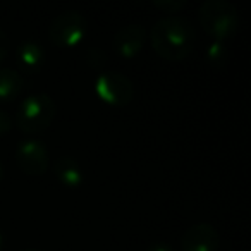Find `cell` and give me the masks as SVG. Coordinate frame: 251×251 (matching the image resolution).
<instances>
[{
	"instance_id": "1",
	"label": "cell",
	"mask_w": 251,
	"mask_h": 251,
	"mask_svg": "<svg viewBox=\"0 0 251 251\" xmlns=\"http://www.w3.org/2000/svg\"><path fill=\"white\" fill-rule=\"evenodd\" d=\"M150 43L162 59L177 62L186 59L195 49V26L184 16H164L151 26Z\"/></svg>"
},
{
	"instance_id": "2",
	"label": "cell",
	"mask_w": 251,
	"mask_h": 251,
	"mask_svg": "<svg viewBox=\"0 0 251 251\" xmlns=\"http://www.w3.org/2000/svg\"><path fill=\"white\" fill-rule=\"evenodd\" d=\"M200 26L217 42H226L237 31L239 12L227 0H205L198 9Z\"/></svg>"
},
{
	"instance_id": "3",
	"label": "cell",
	"mask_w": 251,
	"mask_h": 251,
	"mask_svg": "<svg viewBox=\"0 0 251 251\" xmlns=\"http://www.w3.org/2000/svg\"><path fill=\"white\" fill-rule=\"evenodd\" d=\"M57 114L53 98L47 93H31L21 100L16 112V124L25 134H38L49 129Z\"/></svg>"
},
{
	"instance_id": "4",
	"label": "cell",
	"mask_w": 251,
	"mask_h": 251,
	"mask_svg": "<svg viewBox=\"0 0 251 251\" xmlns=\"http://www.w3.org/2000/svg\"><path fill=\"white\" fill-rule=\"evenodd\" d=\"M98 98L114 107H124L134 98V84L129 77L117 71H103L95 79Z\"/></svg>"
},
{
	"instance_id": "5",
	"label": "cell",
	"mask_w": 251,
	"mask_h": 251,
	"mask_svg": "<svg viewBox=\"0 0 251 251\" xmlns=\"http://www.w3.org/2000/svg\"><path fill=\"white\" fill-rule=\"evenodd\" d=\"M88 21L77 11H64L52 19L49 26V38L59 47H74L84 38Z\"/></svg>"
},
{
	"instance_id": "6",
	"label": "cell",
	"mask_w": 251,
	"mask_h": 251,
	"mask_svg": "<svg viewBox=\"0 0 251 251\" xmlns=\"http://www.w3.org/2000/svg\"><path fill=\"white\" fill-rule=\"evenodd\" d=\"M16 160L25 174L42 176L49 169V148L38 138H23L16 147Z\"/></svg>"
},
{
	"instance_id": "7",
	"label": "cell",
	"mask_w": 251,
	"mask_h": 251,
	"mask_svg": "<svg viewBox=\"0 0 251 251\" xmlns=\"http://www.w3.org/2000/svg\"><path fill=\"white\" fill-rule=\"evenodd\" d=\"M220 246V234L212 224L196 222L184 230L181 237L182 251H217Z\"/></svg>"
},
{
	"instance_id": "8",
	"label": "cell",
	"mask_w": 251,
	"mask_h": 251,
	"mask_svg": "<svg viewBox=\"0 0 251 251\" xmlns=\"http://www.w3.org/2000/svg\"><path fill=\"white\" fill-rule=\"evenodd\" d=\"M145 40H147V31L143 25H126L115 31L112 47L117 55L124 59H133L141 52Z\"/></svg>"
},
{
	"instance_id": "9",
	"label": "cell",
	"mask_w": 251,
	"mask_h": 251,
	"mask_svg": "<svg viewBox=\"0 0 251 251\" xmlns=\"http://www.w3.org/2000/svg\"><path fill=\"white\" fill-rule=\"evenodd\" d=\"M16 62L25 73H38L45 64V49L35 38L23 40L16 50Z\"/></svg>"
},
{
	"instance_id": "10",
	"label": "cell",
	"mask_w": 251,
	"mask_h": 251,
	"mask_svg": "<svg viewBox=\"0 0 251 251\" xmlns=\"http://www.w3.org/2000/svg\"><path fill=\"white\" fill-rule=\"evenodd\" d=\"M53 174L67 188H77L84 181V171L79 165V162L73 157H67V155H64V157L55 160V164H53Z\"/></svg>"
},
{
	"instance_id": "11",
	"label": "cell",
	"mask_w": 251,
	"mask_h": 251,
	"mask_svg": "<svg viewBox=\"0 0 251 251\" xmlns=\"http://www.w3.org/2000/svg\"><path fill=\"white\" fill-rule=\"evenodd\" d=\"M25 90V77L14 69L0 67V101H11Z\"/></svg>"
},
{
	"instance_id": "12",
	"label": "cell",
	"mask_w": 251,
	"mask_h": 251,
	"mask_svg": "<svg viewBox=\"0 0 251 251\" xmlns=\"http://www.w3.org/2000/svg\"><path fill=\"white\" fill-rule=\"evenodd\" d=\"M205 57H206V60H208L210 66H213V67L226 66L227 59H229V50H227V45L224 42L212 40V42L206 45Z\"/></svg>"
},
{
	"instance_id": "13",
	"label": "cell",
	"mask_w": 251,
	"mask_h": 251,
	"mask_svg": "<svg viewBox=\"0 0 251 251\" xmlns=\"http://www.w3.org/2000/svg\"><path fill=\"white\" fill-rule=\"evenodd\" d=\"M86 62L90 64L93 69H101L107 62V55L101 49L98 47H90L86 52Z\"/></svg>"
},
{
	"instance_id": "14",
	"label": "cell",
	"mask_w": 251,
	"mask_h": 251,
	"mask_svg": "<svg viewBox=\"0 0 251 251\" xmlns=\"http://www.w3.org/2000/svg\"><path fill=\"white\" fill-rule=\"evenodd\" d=\"M153 5L162 9V11L169 12V16H172L181 11V9H184L188 5V2L186 0H153Z\"/></svg>"
},
{
	"instance_id": "15",
	"label": "cell",
	"mask_w": 251,
	"mask_h": 251,
	"mask_svg": "<svg viewBox=\"0 0 251 251\" xmlns=\"http://www.w3.org/2000/svg\"><path fill=\"white\" fill-rule=\"evenodd\" d=\"M12 126H14V122H12L11 115L0 108V136H2V134H7L9 131L12 129Z\"/></svg>"
},
{
	"instance_id": "16",
	"label": "cell",
	"mask_w": 251,
	"mask_h": 251,
	"mask_svg": "<svg viewBox=\"0 0 251 251\" xmlns=\"http://www.w3.org/2000/svg\"><path fill=\"white\" fill-rule=\"evenodd\" d=\"M9 49H11V40H9V35L0 29V60H4L9 53Z\"/></svg>"
},
{
	"instance_id": "17",
	"label": "cell",
	"mask_w": 251,
	"mask_h": 251,
	"mask_svg": "<svg viewBox=\"0 0 251 251\" xmlns=\"http://www.w3.org/2000/svg\"><path fill=\"white\" fill-rule=\"evenodd\" d=\"M147 251H174V248L167 243H153L147 248Z\"/></svg>"
},
{
	"instance_id": "18",
	"label": "cell",
	"mask_w": 251,
	"mask_h": 251,
	"mask_svg": "<svg viewBox=\"0 0 251 251\" xmlns=\"http://www.w3.org/2000/svg\"><path fill=\"white\" fill-rule=\"evenodd\" d=\"M4 179V165H2V162H0V181Z\"/></svg>"
},
{
	"instance_id": "19",
	"label": "cell",
	"mask_w": 251,
	"mask_h": 251,
	"mask_svg": "<svg viewBox=\"0 0 251 251\" xmlns=\"http://www.w3.org/2000/svg\"><path fill=\"white\" fill-rule=\"evenodd\" d=\"M2 246H4V236L0 234V251H2Z\"/></svg>"
},
{
	"instance_id": "20",
	"label": "cell",
	"mask_w": 251,
	"mask_h": 251,
	"mask_svg": "<svg viewBox=\"0 0 251 251\" xmlns=\"http://www.w3.org/2000/svg\"><path fill=\"white\" fill-rule=\"evenodd\" d=\"M21 251H40V250H33V248H25V250H21Z\"/></svg>"
}]
</instances>
